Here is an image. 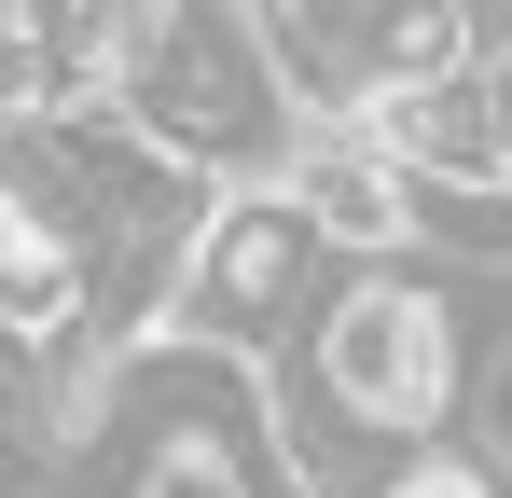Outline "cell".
<instances>
[{"label":"cell","mask_w":512,"mask_h":498,"mask_svg":"<svg viewBox=\"0 0 512 498\" xmlns=\"http://www.w3.org/2000/svg\"><path fill=\"white\" fill-rule=\"evenodd\" d=\"M111 111L153 125L180 166H208L222 194H236V180H291V153L319 139L305 97H291L277 56H263V14H250V0H167L153 42H139V83H125Z\"/></svg>","instance_id":"1"},{"label":"cell","mask_w":512,"mask_h":498,"mask_svg":"<svg viewBox=\"0 0 512 498\" xmlns=\"http://www.w3.org/2000/svg\"><path fill=\"white\" fill-rule=\"evenodd\" d=\"M291 402L360 415L374 443H429L443 402H457V305L429 277H346L305 319V388Z\"/></svg>","instance_id":"2"},{"label":"cell","mask_w":512,"mask_h":498,"mask_svg":"<svg viewBox=\"0 0 512 498\" xmlns=\"http://www.w3.org/2000/svg\"><path fill=\"white\" fill-rule=\"evenodd\" d=\"M319 249H333V236L305 222V194H291V180H236V194L194 222V263H180L167 332H194V346H263V332L305 305Z\"/></svg>","instance_id":"3"},{"label":"cell","mask_w":512,"mask_h":498,"mask_svg":"<svg viewBox=\"0 0 512 498\" xmlns=\"http://www.w3.org/2000/svg\"><path fill=\"white\" fill-rule=\"evenodd\" d=\"M360 125L416 166L429 194H512V70H485V56H457L429 83H388Z\"/></svg>","instance_id":"4"},{"label":"cell","mask_w":512,"mask_h":498,"mask_svg":"<svg viewBox=\"0 0 512 498\" xmlns=\"http://www.w3.org/2000/svg\"><path fill=\"white\" fill-rule=\"evenodd\" d=\"M291 194H305V222L333 249H360V263H388L402 236H429V194H416V166L388 153L374 125H319L305 153H291Z\"/></svg>","instance_id":"5"},{"label":"cell","mask_w":512,"mask_h":498,"mask_svg":"<svg viewBox=\"0 0 512 498\" xmlns=\"http://www.w3.org/2000/svg\"><path fill=\"white\" fill-rule=\"evenodd\" d=\"M471 429H485V457L512 471V346L485 360V388H471Z\"/></svg>","instance_id":"6"},{"label":"cell","mask_w":512,"mask_h":498,"mask_svg":"<svg viewBox=\"0 0 512 498\" xmlns=\"http://www.w3.org/2000/svg\"><path fill=\"white\" fill-rule=\"evenodd\" d=\"M402 498H499V485H485V471H416Z\"/></svg>","instance_id":"7"}]
</instances>
